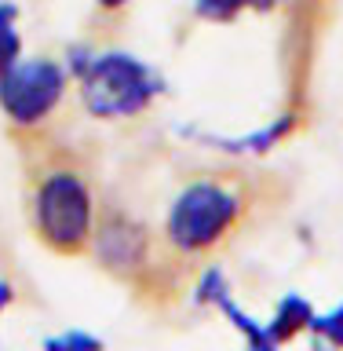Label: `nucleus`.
<instances>
[{"label":"nucleus","mask_w":343,"mask_h":351,"mask_svg":"<svg viewBox=\"0 0 343 351\" xmlns=\"http://www.w3.org/2000/svg\"><path fill=\"white\" fill-rule=\"evenodd\" d=\"M44 351H103L95 337L81 333V329H73V333H62V337H51L44 340Z\"/></svg>","instance_id":"nucleus-7"},{"label":"nucleus","mask_w":343,"mask_h":351,"mask_svg":"<svg viewBox=\"0 0 343 351\" xmlns=\"http://www.w3.org/2000/svg\"><path fill=\"white\" fill-rule=\"evenodd\" d=\"M278 0H197L194 11L208 22H230L241 11H270Z\"/></svg>","instance_id":"nucleus-6"},{"label":"nucleus","mask_w":343,"mask_h":351,"mask_svg":"<svg viewBox=\"0 0 343 351\" xmlns=\"http://www.w3.org/2000/svg\"><path fill=\"white\" fill-rule=\"evenodd\" d=\"M95 4L103 8V11H117V8H125L128 0H95Z\"/></svg>","instance_id":"nucleus-8"},{"label":"nucleus","mask_w":343,"mask_h":351,"mask_svg":"<svg viewBox=\"0 0 343 351\" xmlns=\"http://www.w3.org/2000/svg\"><path fill=\"white\" fill-rule=\"evenodd\" d=\"M66 92V70L55 59H18L0 73V106L15 125H40Z\"/></svg>","instance_id":"nucleus-4"},{"label":"nucleus","mask_w":343,"mask_h":351,"mask_svg":"<svg viewBox=\"0 0 343 351\" xmlns=\"http://www.w3.org/2000/svg\"><path fill=\"white\" fill-rule=\"evenodd\" d=\"M238 194L227 183L197 180L175 197L168 213V241L183 252H205L234 227L238 219Z\"/></svg>","instance_id":"nucleus-3"},{"label":"nucleus","mask_w":343,"mask_h":351,"mask_svg":"<svg viewBox=\"0 0 343 351\" xmlns=\"http://www.w3.org/2000/svg\"><path fill=\"white\" fill-rule=\"evenodd\" d=\"M95 202L77 172H48L33 194V227L55 252H81L95 234Z\"/></svg>","instance_id":"nucleus-1"},{"label":"nucleus","mask_w":343,"mask_h":351,"mask_svg":"<svg viewBox=\"0 0 343 351\" xmlns=\"http://www.w3.org/2000/svg\"><path fill=\"white\" fill-rule=\"evenodd\" d=\"M22 59V37H18V11L15 4H0V73Z\"/></svg>","instance_id":"nucleus-5"},{"label":"nucleus","mask_w":343,"mask_h":351,"mask_svg":"<svg viewBox=\"0 0 343 351\" xmlns=\"http://www.w3.org/2000/svg\"><path fill=\"white\" fill-rule=\"evenodd\" d=\"M157 95V81L136 55L106 51L92 59L81 73V99L95 117H136Z\"/></svg>","instance_id":"nucleus-2"}]
</instances>
